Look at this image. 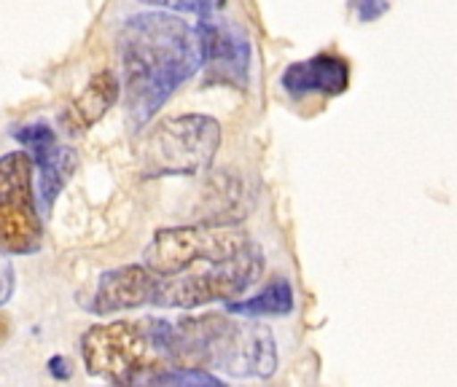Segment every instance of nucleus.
Segmentation results:
<instances>
[{
    "mask_svg": "<svg viewBox=\"0 0 457 387\" xmlns=\"http://www.w3.org/2000/svg\"><path fill=\"white\" fill-rule=\"evenodd\" d=\"M124 113L129 132L143 129L159 108L202 70L196 28L175 12L154 9L124 20L119 30Z\"/></svg>",
    "mask_w": 457,
    "mask_h": 387,
    "instance_id": "f257e3e1",
    "label": "nucleus"
},
{
    "mask_svg": "<svg viewBox=\"0 0 457 387\" xmlns=\"http://www.w3.org/2000/svg\"><path fill=\"white\" fill-rule=\"evenodd\" d=\"M81 358L92 376L116 384H145L167 366H178L175 320L140 317L89 328L81 336Z\"/></svg>",
    "mask_w": 457,
    "mask_h": 387,
    "instance_id": "f03ea898",
    "label": "nucleus"
},
{
    "mask_svg": "<svg viewBox=\"0 0 457 387\" xmlns=\"http://www.w3.org/2000/svg\"><path fill=\"white\" fill-rule=\"evenodd\" d=\"M220 148V124L204 113L170 116L154 127L143 153L148 177L199 175L210 169Z\"/></svg>",
    "mask_w": 457,
    "mask_h": 387,
    "instance_id": "7ed1b4c3",
    "label": "nucleus"
},
{
    "mask_svg": "<svg viewBox=\"0 0 457 387\" xmlns=\"http://www.w3.org/2000/svg\"><path fill=\"white\" fill-rule=\"evenodd\" d=\"M264 275V251L251 243L237 259L210 264V269L196 275H159L154 307L164 309H191L210 301H235L245 296Z\"/></svg>",
    "mask_w": 457,
    "mask_h": 387,
    "instance_id": "20e7f679",
    "label": "nucleus"
},
{
    "mask_svg": "<svg viewBox=\"0 0 457 387\" xmlns=\"http://www.w3.org/2000/svg\"><path fill=\"white\" fill-rule=\"evenodd\" d=\"M204 317V368L237 379H270L278 371L275 333L262 323L228 320L223 315Z\"/></svg>",
    "mask_w": 457,
    "mask_h": 387,
    "instance_id": "39448f33",
    "label": "nucleus"
},
{
    "mask_svg": "<svg viewBox=\"0 0 457 387\" xmlns=\"http://www.w3.org/2000/svg\"><path fill=\"white\" fill-rule=\"evenodd\" d=\"M253 240L232 224H196L172 226L154 235L143 253V264L156 275L188 272L196 261L223 264L237 259Z\"/></svg>",
    "mask_w": 457,
    "mask_h": 387,
    "instance_id": "423d86ee",
    "label": "nucleus"
},
{
    "mask_svg": "<svg viewBox=\"0 0 457 387\" xmlns=\"http://www.w3.org/2000/svg\"><path fill=\"white\" fill-rule=\"evenodd\" d=\"M33 172L28 151L0 156V251L9 256H30L44 243Z\"/></svg>",
    "mask_w": 457,
    "mask_h": 387,
    "instance_id": "0eeeda50",
    "label": "nucleus"
},
{
    "mask_svg": "<svg viewBox=\"0 0 457 387\" xmlns=\"http://www.w3.org/2000/svg\"><path fill=\"white\" fill-rule=\"evenodd\" d=\"M194 28L202 46V68L218 81L245 86L251 73V41L245 30L235 20L218 14V9L199 17Z\"/></svg>",
    "mask_w": 457,
    "mask_h": 387,
    "instance_id": "6e6552de",
    "label": "nucleus"
},
{
    "mask_svg": "<svg viewBox=\"0 0 457 387\" xmlns=\"http://www.w3.org/2000/svg\"><path fill=\"white\" fill-rule=\"evenodd\" d=\"M156 285H159V275L148 269L145 264L111 269L100 277L89 309L95 315H113V312L148 307V304L154 307Z\"/></svg>",
    "mask_w": 457,
    "mask_h": 387,
    "instance_id": "1a4fd4ad",
    "label": "nucleus"
},
{
    "mask_svg": "<svg viewBox=\"0 0 457 387\" xmlns=\"http://www.w3.org/2000/svg\"><path fill=\"white\" fill-rule=\"evenodd\" d=\"M280 86L291 97H304V95L337 97L350 86V65L337 54H315L310 60L288 65L280 76Z\"/></svg>",
    "mask_w": 457,
    "mask_h": 387,
    "instance_id": "9d476101",
    "label": "nucleus"
},
{
    "mask_svg": "<svg viewBox=\"0 0 457 387\" xmlns=\"http://www.w3.org/2000/svg\"><path fill=\"white\" fill-rule=\"evenodd\" d=\"M119 92H121V84L119 78L111 73V70H103L97 73L89 86L76 97V103L65 111L62 121L65 127H71V132H84L89 129L92 124H97L105 111L119 100Z\"/></svg>",
    "mask_w": 457,
    "mask_h": 387,
    "instance_id": "9b49d317",
    "label": "nucleus"
},
{
    "mask_svg": "<svg viewBox=\"0 0 457 387\" xmlns=\"http://www.w3.org/2000/svg\"><path fill=\"white\" fill-rule=\"evenodd\" d=\"M296 307V296L294 288L286 277H275L272 283H267L259 293L253 296H240L235 301H226V309L232 315H240L245 320H259V317H283L291 315Z\"/></svg>",
    "mask_w": 457,
    "mask_h": 387,
    "instance_id": "f8f14e48",
    "label": "nucleus"
},
{
    "mask_svg": "<svg viewBox=\"0 0 457 387\" xmlns=\"http://www.w3.org/2000/svg\"><path fill=\"white\" fill-rule=\"evenodd\" d=\"M36 167H38V202H41L44 213H49L79 167V153L71 145L57 143L52 148V153L44 156Z\"/></svg>",
    "mask_w": 457,
    "mask_h": 387,
    "instance_id": "ddd939ff",
    "label": "nucleus"
},
{
    "mask_svg": "<svg viewBox=\"0 0 457 387\" xmlns=\"http://www.w3.org/2000/svg\"><path fill=\"white\" fill-rule=\"evenodd\" d=\"M145 384H167V387H175V384H186V387H196V384H204V387H223V379L218 374H210L207 368H180V366H167L156 374H151L145 379Z\"/></svg>",
    "mask_w": 457,
    "mask_h": 387,
    "instance_id": "4468645a",
    "label": "nucleus"
},
{
    "mask_svg": "<svg viewBox=\"0 0 457 387\" xmlns=\"http://www.w3.org/2000/svg\"><path fill=\"white\" fill-rule=\"evenodd\" d=\"M12 135L28 151L33 164H38L44 156H49L52 148L57 145V135H54V129L49 124H25V127L14 129Z\"/></svg>",
    "mask_w": 457,
    "mask_h": 387,
    "instance_id": "2eb2a0df",
    "label": "nucleus"
},
{
    "mask_svg": "<svg viewBox=\"0 0 457 387\" xmlns=\"http://www.w3.org/2000/svg\"><path fill=\"white\" fill-rule=\"evenodd\" d=\"M140 4L164 9V12H188V14H196V20L218 9V0H140Z\"/></svg>",
    "mask_w": 457,
    "mask_h": 387,
    "instance_id": "dca6fc26",
    "label": "nucleus"
},
{
    "mask_svg": "<svg viewBox=\"0 0 457 387\" xmlns=\"http://www.w3.org/2000/svg\"><path fill=\"white\" fill-rule=\"evenodd\" d=\"M17 288V275H14V264L9 259V253L0 251V307H6L14 296Z\"/></svg>",
    "mask_w": 457,
    "mask_h": 387,
    "instance_id": "f3484780",
    "label": "nucleus"
},
{
    "mask_svg": "<svg viewBox=\"0 0 457 387\" xmlns=\"http://www.w3.org/2000/svg\"><path fill=\"white\" fill-rule=\"evenodd\" d=\"M353 6L361 22H374L387 12V0H353Z\"/></svg>",
    "mask_w": 457,
    "mask_h": 387,
    "instance_id": "a211bd4d",
    "label": "nucleus"
},
{
    "mask_svg": "<svg viewBox=\"0 0 457 387\" xmlns=\"http://www.w3.org/2000/svg\"><path fill=\"white\" fill-rule=\"evenodd\" d=\"M49 371H52L57 379H68V376H71V360L62 358V355H54V358L49 360Z\"/></svg>",
    "mask_w": 457,
    "mask_h": 387,
    "instance_id": "6ab92c4d",
    "label": "nucleus"
},
{
    "mask_svg": "<svg viewBox=\"0 0 457 387\" xmlns=\"http://www.w3.org/2000/svg\"><path fill=\"white\" fill-rule=\"evenodd\" d=\"M9 336V317L0 315V344H4V339Z\"/></svg>",
    "mask_w": 457,
    "mask_h": 387,
    "instance_id": "aec40b11",
    "label": "nucleus"
}]
</instances>
